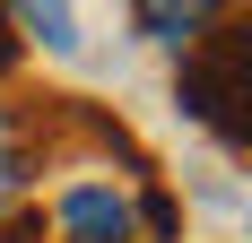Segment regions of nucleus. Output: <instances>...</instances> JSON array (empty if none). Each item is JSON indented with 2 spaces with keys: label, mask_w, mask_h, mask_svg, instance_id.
I'll use <instances>...</instances> for the list:
<instances>
[{
  "label": "nucleus",
  "mask_w": 252,
  "mask_h": 243,
  "mask_svg": "<svg viewBox=\"0 0 252 243\" xmlns=\"http://www.w3.org/2000/svg\"><path fill=\"white\" fill-rule=\"evenodd\" d=\"M174 96L200 130H218L226 148H252V9L218 18V35H200L183 52Z\"/></svg>",
  "instance_id": "obj_1"
},
{
  "label": "nucleus",
  "mask_w": 252,
  "mask_h": 243,
  "mask_svg": "<svg viewBox=\"0 0 252 243\" xmlns=\"http://www.w3.org/2000/svg\"><path fill=\"white\" fill-rule=\"evenodd\" d=\"M0 243H35V235H0Z\"/></svg>",
  "instance_id": "obj_6"
},
{
  "label": "nucleus",
  "mask_w": 252,
  "mask_h": 243,
  "mask_svg": "<svg viewBox=\"0 0 252 243\" xmlns=\"http://www.w3.org/2000/svg\"><path fill=\"white\" fill-rule=\"evenodd\" d=\"M52 235L61 243H139V209H130L122 182H61Z\"/></svg>",
  "instance_id": "obj_2"
},
{
  "label": "nucleus",
  "mask_w": 252,
  "mask_h": 243,
  "mask_svg": "<svg viewBox=\"0 0 252 243\" xmlns=\"http://www.w3.org/2000/svg\"><path fill=\"white\" fill-rule=\"evenodd\" d=\"M130 26H139V35H148V44H174V52H191L209 35V26H218V9H130Z\"/></svg>",
  "instance_id": "obj_3"
},
{
  "label": "nucleus",
  "mask_w": 252,
  "mask_h": 243,
  "mask_svg": "<svg viewBox=\"0 0 252 243\" xmlns=\"http://www.w3.org/2000/svg\"><path fill=\"white\" fill-rule=\"evenodd\" d=\"M9 26H18L26 44H44V52H70L78 44V18H70V9H18Z\"/></svg>",
  "instance_id": "obj_5"
},
{
  "label": "nucleus",
  "mask_w": 252,
  "mask_h": 243,
  "mask_svg": "<svg viewBox=\"0 0 252 243\" xmlns=\"http://www.w3.org/2000/svg\"><path fill=\"white\" fill-rule=\"evenodd\" d=\"M26 200V122L0 104V217Z\"/></svg>",
  "instance_id": "obj_4"
}]
</instances>
